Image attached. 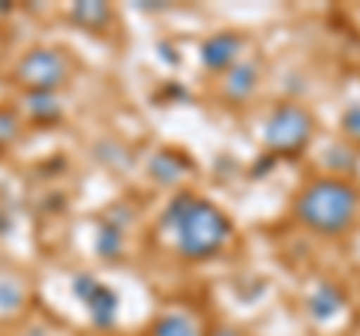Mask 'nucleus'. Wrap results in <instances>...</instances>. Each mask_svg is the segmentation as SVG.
Masks as SVG:
<instances>
[{
    "label": "nucleus",
    "instance_id": "1",
    "mask_svg": "<svg viewBox=\"0 0 360 336\" xmlns=\"http://www.w3.org/2000/svg\"><path fill=\"white\" fill-rule=\"evenodd\" d=\"M160 231L168 234L174 252L186 261H207L231 240V222L222 210L195 193H177L168 201Z\"/></svg>",
    "mask_w": 360,
    "mask_h": 336
},
{
    "label": "nucleus",
    "instance_id": "2",
    "mask_svg": "<svg viewBox=\"0 0 360 336\" xmlns=\"http://www.w3.org/2000/svg\"><path fill=\"white\" fill-rule=\"evenodd\" d=\"M360 214V193L342 177H315L297 193L295 217L303 228L324 238H336L354 226Z\"/></svg>",
    "mask_w": 360,
    "mask_h": 336
},
{
    "label": "nucleus",
    "instance_id": "3",
    "mask_svg": "<svg viewBox=\"0 0 360 336\" xmlns=\"http://www.w3.org/2000/svg\"><path fill=\"white\" fill-rule=\"evenodd\" d=\"M312 129H315V123L307 108L297 103H283L274 108V115L267 120L264 144L276 156H295L309 144Z\"/></svg>",
    "mask_w": 360,
    "mask_h": 336
},
{
    "label": "nucleus",
    "instance_id": "4",
    "mask_svg": "<svg viewBox=\"0 0 360 336\" xmlns=\"http://www.w3.org/2000/svg\"><path fill=\"white\" fill-rule=\"evenodd\" d=\"M72 63L60 49H33L15 63V82L30 93H51L70 82Z\"/></svg>",
    "mask_w": 360,
    "mask_h": 336
},
{
    "label": "nucleus",
    "instance_id": "5",
    "mask_svg": "<svg viewBox=\"0 0 360 336\" xmlns=\"http://www.w3.org/2000/svg\"><path fill=\"white\" fill-rule=\"evenodd\" d=\"M240 37L238 33H217L210 37L205 46H201V63L207 70H229V66L238 60V51H240Z\"/></svg>",
    "mask_w": 360,
    "mask_h": 336
},
{
    "label": "nucleus",
    "instance_id": "6",
    "mask_svg": "<svg viewBox=\"0 0 360 336\" xmlns=\"http://www.w3.org/2000/svg\"><path fill=\"white\" fill-rule=\"evenodd\" d=\"M148 336H205V328L193 312H162L153 318Z\"/></svg>",
    "mask_w": 360,
    "mask_h": 336
},
{
    "label": "nucleus",
    "instance_id": "7",
    "mask_svg": "<svg viewBox=\"0 0 360 336\" xmlns=\"http://www.w3.org/2000/svg\"><path fill=\"white\" fill-rule=\"evenodd\" d=\"M255 82H258V66L255 63L231 66L229 78H225V96H231L234 103H243V99L255 91Z\"/></svg>",
    "mask_w": 360,
    "mask_h": 336
},
{
    "label": "nucleus",
    "instance_id": "8",
    "mask_svg": "<svg viewBox=\"0 0 360 336\" xmlns=\"http://www.w3.org/2000/svg\"><path fill=\"white\" fill-rule=\"evenodd\" d=\"M186 162H184V156L174 153V150H160L150 160V177L153 181H160V183H177L180 177H184L186 172Z\"/></svg>",
    "mask_w": 360,
    "mask_h": 336
},
{
    "label": "nucleus",
    "instance_id": "9",
    "mask_svg": "<svg viewBox=\"0 0 360 336\" xmlns=\"http://www.w3.org/2000/svg\"><path fill=\"white\" fill-rule=\"evenodd\" d=\"M72 21L87 30H103L111 21V6L99 4V0H87V4H75L72 6Z\"/></svg>",
    "mask_w": 360,
    "mask_h": 336
},
{
    "label": "nucleus",
    "instance_id": "10",
    "mask_svg": "<svg viewBox=\"0 0 360 336\" xmlns=\"http://www.w3.org/2000/svg\"><path fill=\"white\" fill-rule=\"evenodd\" d=\"M84 304L90 306V316H94V321L99 324V328H105V324H111V318H115L117 300H115V295H111V288H105V285H96Z\"/></svg>",
    "mask_w": 360,
    "mask_h": 336
},
{
    "label": "nucleus",
    "instance_id": "11",
    "mask_svg": "<svg viewBox=\"0 0 360 336\" xmlns=\"http://www.w3.org/2000/svg\"><path fill=\"white\" fill-rule=\"evenodd\" d=\"M25 306V291L13 285V279H0V318H9Z\"/></svg>",
    "mask_w": 360,
    "mask_h": 336
},
{
    "label": "nucleus",
    "instance_id": "12",
    "mask_svg": "<svg viewBox=\"0 0 360 336\" xmlns=\"http://www.w3.org/2000/svg\"><path fill=\"white\" fill-rule=\"evenodd\" d=\"M340 304H342V297L336 295L333 288H321L319 297H315V304H312V309H315V316L319 318H328L333 309H340Z\"/></svg>",
    "mask_w": 360,
    "mask_h": 336
},
{
    "label": "nucleus",
    "instance_id": "13",
    "mask_svg": "<svg viewBox=\"0 0 360 336\" xmlns=\"http://www.w3.org/2000/svg\"><path fill=\"white\" fill-rule=\"evenodd\" d=\"M342 132H345V136L352 138V141L360 144V103L352 105V108H348L345 115H342Z\"/></svg>",
    "mask_w": 360,
    "mask_h": 336
},
{
    "label": "nucleus",
    "instance_id": "14",
    "mask_svg": "<svg viewBox=\"0 0 360 336\" xmlns=\"http://www.w3.org/2000/svg\"><path fill=\"white\" fill-rule=\"evenodd\" d=\"M30 108L37 117H49L58 111V103H54L51 93H30Z\"/></svg>",
    "mask_w": 360,
    "mask_h": 336
},
{
    "label": "nucleus",
    "instance_id": "15",
    "mask_svg": "<svg viewBox=\"0 0 360 336\" xmlns=\"http://www.w3.org/2000/svg\"><path fill=\"white\" fill-rule=\"evenodd\" d=\"M213 336H238V333H234V330H225V328H222V330H213Z\"/></svg>",
    "mask_w": 360,
    "mask_h": 336
}]
</instances>
